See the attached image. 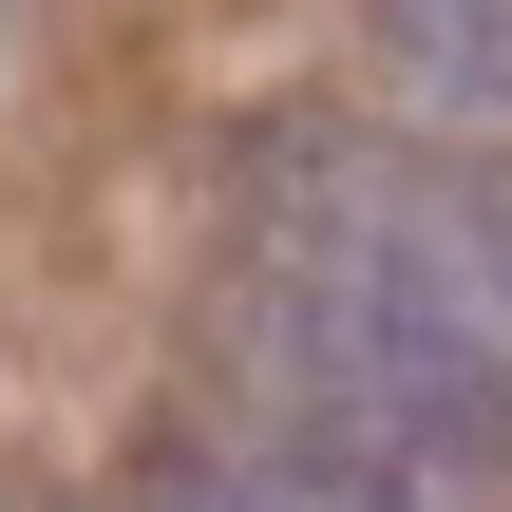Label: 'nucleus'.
<instances>
[{
	"mask_svg": "<svg viewBox=\"0 0 512 512\" xmlns=\"http://www.w3.org/2000/svg\"><path fill=\"white\" fill-rule=\"evenodd\" d=\"M152 512H266V475L247 456H190V475H152Z\"/></svg>",
	"mask_w": 512,
	"mask_h": 512,
	"instance_id": "obj_2",
	"label": "nucleus"
},
{
	"mask_svg": "<svg viewBox=\"0 0 512 512\" xmlns=\"http://www.w3.org/2000/svg\"><path fill=\"white\" fill-rule=\"evenodd\" d=\"M380 38H399V76H418L437 114L512 133V0H380Z\"/></svg>",
	"mask_w": 512,
	"mask_h": 512,
	"instance_id": "obj_1",
	"label": "nucleus"
}]
</instances>
